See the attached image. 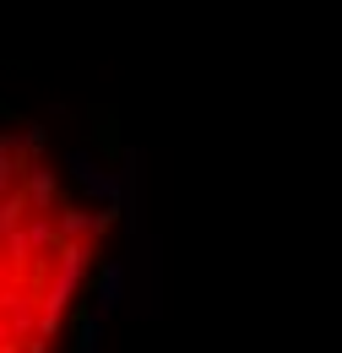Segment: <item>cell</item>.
I'll use <instances>...</instances> for the list:
<instances>
[{"label": "cell", "instance_id": "1", "mask_svg": "<svg viewBox=\"0 0 342 353\" xmlns=\"http://www.w3.org/2000/svg\"><path fill=\"white\" fill-rule=\"evenodd\" d=\"M103 228L39 136L0 131V353H49Z\"/></svg>", "mask_w": 342, "mask_h": 353}]
</instances>
